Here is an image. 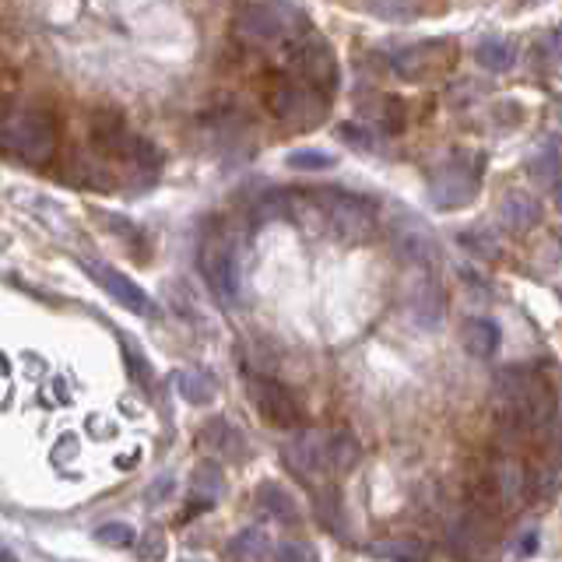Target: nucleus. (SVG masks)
Wrapping results in <instances>:
<instances>
[{"label": "nucleus", "mask_w": 562, "mask_h": 562, "mask_svg": "<svg viewBox=\"0 0 562 562\" xmlns=\"http://www.w3.org/2000/svg\"><path fill=\"white\" fill-rule=\"evenodd\" d=\"M232 32L243 46L250 50H274L285 53L296 39H303L310 32L306 15H299L292 4L285 0H274V4H250V8H239Z\"/></svg>", "instance_id": "obj_1"}, {"label": "nucleus", "mask_w": 562, "mask_h": 562, "mask_svg": "<svg viewBox=\"0 0 562 562\" xmlns=\"http://www.w3.org/2000/svg\"><path fill=\"white\" fill-rule=\"evenodd\" d=\"M0 152L25 166H46L57 152V123L46 106H22L0 116Z\"/></svg>", "instance_id": "obj_2"}, {"label": "nucleus", "mask_w": 562, "mask_h": 562, "mask_svg": "<svg viewBox=\"0 0 562 562\" xmlns=\"http://www.w3.org/2000/svg\"><path fill=\"white\" fill-rule=\"evenodd\" d=\"M320 222L327 225V232H334L345 243H362L376 232V208L366 197L355 194H320L317 197Z\"/></svg>", "instance_id": "obj_3"}, {"label": "nucleus", "mask_w": 562, "mask_h": 562, "mask_svg": "<svg viewBox=\"0 0 562 562\" xmlns=\"http://www.w3.org/2000/svg\"><path fill=\"white\" fill-rule=\"evenodd\" d=\"M281 57H285V67H289V78L303 81V85L317 88L324 95L334 92V85H338V60H334V50L320 36L306 32Z\"/></svg>", "instance_id": "obj_4"}, {"label": "nucleus", "mask_w": 562, "mask_h": 562, "mask_svg": "<svg viewBox=\"0 0 562 562\" xmlns=\"http://www.w3.org/2000/svg\"><path fill=\"white\" fill-rule=\"evenodd\" d=\"M478 180H482V162L471 159V155H454V159L443 162L433 173V180H429V197H433V204L443 211L464 208V204L475 201Z\"/></svg>", "instance_id": "obj_5"}, {"label": "nucleus", "mask_w": 562, "mask_h": 562, "mask_svg": "<svg viewBox=\"0 0 562 562\" xmlns=\"http://www.w3.org/2000/svg\"><path fill=\"white\" fill-rule=\"evenodd\" d=\"M267 106H271V113L278 116V120L292 123V127H313V123L324 116L327 95L303 85V81H296V78H281L278 85L271 88V95H267Z\"/></svg>", "instance_id": "obj_6"}, {"label": "nucleus", "mask_w": 562, "mask_h": 562, "mask_svg": "<svg viewBox=\"0 0 562 562\" xmlns=\"http://www.w3.org/2000/svg\"><path fill=\"white\" fill-rule=\"evenodd\" d=\"M246 390L253 397V408L260 411L267 426L281 429V433H292L303 422V408H299L296 394H292L285 383L271 380V376H250L246 380Z\"/></svg>", "instance_id": "obj_7"}, {"label": "nucleus", "mask_w": 562, "mask_h": 562, "mask_svg": "<svg viewBox=\"0 0 562 562\" xmlns=\"http://www.w3.org/2000/svg\"><path fill=\"white\" fill-rule=\"evenodd\" d=\"M492 545H496V520L482 517L468 506V510L454 513L447 520V548L464 562L489 559Z\"/></svg>", "instance_id": "obj_8"}, {"label": "nucleus", "mask_w": 562, "mask_h": 562, "mask_svg": "<svg viewBox=\"0 0 562 562\" xmlns=\"http://www.w3.org/2000/svg\"><path fill=\"white\" fill-rule=\"evenodd\" d=\"M482 482L506 513L517 510L527 499V492H531V475H527V464L517 457V450H496L485 464Z\"/></svg>", "instance_id": "obj_9"}, {"label": "nucleus", "mask_w": 562, "mask_h": 562, "mask_svg": "<svg viewBox=\"0 0 562 562\" xmlns=\"http://www.w3.org/2000/svg\"><path fill=\"white\" fill-rule=\"evenodd\" d=\"M197 260H201V271H204V278H208L211 289L232 303V299L239 296V274H236V257H232L229 239L218 236V232H211V236L201 243Z\"/></svg>", "instance_id": "obj_10"}, {"label": "nucleus", "mask_w": 562, "mask_h": 562, "mask_svg": "<svg viewBox=\"0 0 562 562\" xmlns=\"http://www.w3.org/2000/svg\"><path fill=\"white\" fill-rule=\"evenodd\" d=\"M285 461L306 482H320L331 471L327 464V433L320 429H299L289 443H285Z\"/></svg>", "instance_id": "obj_11"}, {"label": "nucleus", "mask_w": 562, "mask_h": 562, "mask_svg": "<svg viewBox=\"0 0 562 562\" xmlns=\"http://www.w3.org/2000/svg\"><path fill=\"white\" fill-rule=\"evenodd\" d=\"M404 310H408L411 324L422 327V331H436L447 317V296L436 285L433 278H415L408 281V292H404Z\"/></svg>", "instance_id": "obj_12"}, {"label": "nucleus", "mask_w": 562, "mask_h": 562, "mask_svg": "<svg viewBox=\"0 0 562 562\" xmlns=\"http://www.w3.org/2000/svg\"><path fill=\"white\" fill-rule=\"evenodd\" d=\"M85 271L92 274L95 281H99L102 289H106L109 296H113L116 303L123 306V310L141 313V317H148V313L155 310V303L145 296V289H141L137 281H130L127 274L116 271V267H102V264H92V260H85Z\"/></svg>", "instance_id": "obj_13"}, {"label": "nucleus", "mask_w": 562, "mask_h": 562, "mask_svg": "<svg viewBox=\"0 0 562 562\" xmlns=\"http://www.w3.org/2000/svg\"><path fill=\"white\" fill-rule=\"evenodd\" d=\"M201 440H204V447H208L211 454L229 457V461H243V457L250 454V443H246V436L232 426L229 418H211L208 426H204Z\"/></svg>", "instance_id": "obj_14"}, {"label": "nucleus", "mask_w": 562, "mask_h": 562, "mask_svg": "<svg viewBox=\"0 0 562 562\" xmlns=\"http://www.w3.org/2000/svg\"><path fill=\"white\" fill-rule=\"evenodd\" d=\"M499 341H503V334H499L496 320L471 317L468 324H464V348H468L475 359H492V355L499 352Z\"/></svg>", "instance_id": "obj_15"}, {"label": "nucleus", "mask_w": 562, "mask_h": 562, "mask_svg": "<svg viewBox=\"0 0 562 562\" xmlns=\"http://www.w3.org/2000/svg\"><path fill=\"white\" fill-rule=\"evenodd\" d=\"M387 562H429V545L415 534H394V538L376 541L373 548Z\"/></svg>", "instance_id": "obj_16"}, {"label": "nucleus", "mask_w": 562, "mask_h": 562, "mask_svg": "<svg viewBox=\"0 0 562 562\" xmlns=\"http://www.w3.org/2000/svg\"><path fill=\"white\" fill-rule=\"evenodd\" d=\"M394 246L397 253H401L408 264H418V267H426L429 260L436 257V243L429 239L426 229H418V225H408V229H397L394 236Z\"/></svg>", "instance_id": "obj_17"}, {"label": "nucleus", "mask_w": 562, "mask_h": 562, "mask_svg": "<svg viewBox=\"0 0 562 562\" xmlns=\"http://www.w3.org/2000/svg\"><path fill=\"white\" fill-rule=\"evenodd\" d=\"M499 218H503L506 229L527 232L534 222H538V201L527 197V194H520V190H513V194H506L503 204H499Z\"/></svg>", "instance_id": "obj_18"}, {"label": "nucleus", "mask_w": 562, "mask_h": 562, "mask_svg": "<svg viewBox=\"0 0 562 562\" xmlns=\"http://www.w3.org/2000/svg\"><path fill=\"white\" fill-rule=\"evenodd\" d=\"M190 496H194V506L187 510H208V506L218 503L222 496V468L218 464H201L190 478Z\"/></svg>", "instance_id": "obj_19"}, {"label": "nucleus", "mask_w": 562, "mask_h": 562, "mask_svg": "<svg viewBox=\"0 0 562 562\" xmlns=\"http://www.w3.org/2000/svg\"><path fill=\"white\" fill-rule=\"evenodd\" d=\"M257 506H260V513H271V517L281 520V524H296V520H299V503L289 496V492L281 489V485H274V482L260 485Z\"/></svg>", "instance_id": "obj_20"}, {"label": "nucleus", "mask_w": 562, "mask_h": 562, "mask_svg": "<svg viewBox=\"0 0 562 562\" xmlns=\"http://www.w3.org/2000/svg\"><path fill=\"white\" fill-rule=\"evenodd\" d=\"M359 457H362V450H359V440H355L352 433L338 429V433L327 436V464H331V471L345 475V471H352L355 464H359Z\"/></svg>", "instance_id": "obj_21"}, {"label": "nucleus", "mask_w": 562, "mask_h": 562, "mask_svg": "<svg viewBox=\"0 0 562 562\" xmlns=\"http://www.w3.org/2000/svg\"><path fill=\"white\" fill-rule=\"evenodd\" d=\"M176 387H180L183 401L190 404H211L215 401V380L204 369H180L176 373Z\"/></svg>", "instance_id": "obj_22"}, {"label": "nucleus", "mask_w": 562, "mask_h": 562, "mask_svg": "<svg viewBox=\"0 0 562 562\" xmlns=\"http://www.w3.org/2000/svg\"><path fill=\"white\" fill-rule=\"evenodd\" d=\"M475 57H478V64H482L485 71H496V74L510 71V67L517 64V50H513V43L496 39V36L482 39V43H478V50H475Z\"/></svg>", "instance_id": "obj_23"}, {"label": "nucleus", "mask_w": 562, "mask_h": 562, "mask_svg": "<svg viewBox=\"0 0 562 562\" xmlns=\"http://www.w3.org/2000/svg\"><path fill=\"white\" fill-rule=\"evenodd\" d=\"M232 552H236L239 559H246V562H271L274 541H271V534H267L264 527H250V531L236 534V541H232Z\"/></svg>", "instance_id": "obj_24"}, {"label": "nucleus", "mask_w": 562, "mask_h": 562, "mask_svg": "<svg viewBox=\"0 0 562 562\" xmlns=\"http://www.w3.org/2000/svg\"><path fill=\"white\" fill-rule=\"evenodd\" d=\"M362 8L380 18V22H394V25H408L418 18L415 0H362Z\"/></svg>", "instance_id": "obj_25"}, {"label": "nucleus", "mask_w": 562, "mask_h": 562, "mask_svg": "<svg viewBox=\"0 0 562 562\" xmlns=\"http://www.w3.org/2000/svg\"><path fill=\"white\" fill-rule=\"evenodd\" d=\"M559 169H562V152H559V145L555 141H545V145L534 152V159H531V176L538 183H552L555 176H559Z\"/></svg>", "instance_id": "obj_26"}, {"label": "nucleus", "mask_w": 562, "mask_h": 562, "mask_svg": "<svg viewBox=\"0 0 562 562\" xmlns=\"http://www.w3.org/2000/svg\"><path fill=\"white\" fill-rule=\"evenodd\" d=\"M95 541H102V545H109V548H130L137 541V534L130 524L113 520V524H102L99 531H95Z\"/></svg>", "instance_id": "obj_27"}, {"label": "nucleus", "mask_w": 562, "mask_h": 562, "mask_svg": "<svg viewBox=\"0 0 562 562\" xmlns=\"http://www.w3.org/2000/svg\"><path fill=\"white\" fill-rule=\"evenodd\" d=\"M310 559L313 555L303 541H274L271 562H310Z\"/></svg>", "instance_id": "obj_28"}, {"label": "nucleus", "mask_w": 562, "mask_h": 562, "mask_svg": "<svg viewBox=\"0 0 562 562\" xmlns=\"http://www.w3.org/2000/svg\"><path fill=\"white\" fill-rule=\"evenodd\" d=\"M289 166L292 169H331L334 159H331V155H324V152H292Z\"/></svg>", "instance_id": "obj_29"}, {"label": "nucleus", "mask_w": 562, "mask_h": 562, "mask_svg": "<svg viewBox=\"0 0 562 562\" xmlns=\"http://www.w3.org/2000/svg\"><path fill=\"white\" fill-rule=\"evenodd\" d=\"M134 548L141 552V559H162V555H166V541H162L159 531H152V534H145L141 541H134Z\"/></svg>", "instance_id": "obj_30"}, {"label": "nucleus", "mask_w": 562, "mask_h": 562, "mask_svg": "<svg viewBox=\"0 0 562 562\" xmlns=\"http://www.w3.org/2000/svg\"><path fill=\"white\" fill-rule=\"evenodd\" d=\"M464 246H471L478 257H496V253H499V243H496V239H489V236H464Z\"/></svg>", "instance_id": "obj_31"}, {"label": "nucleus", "mask_w": 562, "mask_h": 562, "mask_svg": "<svg viewBox=\"0 0 562 562\" xmlns=\"http://www.w3.org/2000/svg\"><path fill=\"white\" fill-rule=\"evenodd\" d=\"M173 496V478H155L152 489H148V503H159V499H169Z\"/></svg>", "instance_id": "obj_32"}, {"label": "nucleus", "mask_w": 562, "mask_h": 562, "mask_svg": "<svg viewBox=\"0 0 562 562\" xmlns=\"http://www.w3.org/2000/svg\"><path fill=\"white\" fill-rule=\"evenodd\" d=\"M341 137H348V141H352L355 148H369V145H373V137H369L366 130L352 127V123H345V127H341Z\"/></svg>", "instance_id": "obj_33"}, {"label": "nucleus", "mask_w": 562, "mask_h": 562, "mask_svg": "<svg viewBox=\"0 0 562 562\" xmlns=\"http://www.w3.org/2000/svg\"><path fill=\"white\" fill-rule=\"evenodd\" d=\"M534 548H538V531H527L524 538H520V545H517V552L520 555H531Z\"/></svg>", "instance_id": "obj_34"}, {"label": "nucleus", "mask_w": 562, "mask_h": 562, "mask_svg": "<svg viewBox=\"0 0 562 562\" xmlns=\"http://www.w3.org/2000/svg\"><path fill=\"white\" fill-rule=\"evenodd\" d=\"M548 46H552V53L562 60V29H555V32H552V39H548Z\"/></svg>", "instance_id": "obj_35"}, {"label": "nucleus", "mask_w": 562, "mask_h": 562, "mask_svg": "<svg viewBox=\"0 0 562 562\" xmlns=\"http://www.w3.org/2000/svg\"><path fill=\"white\" fill-rule=\"evenodd\" d=\"M555 208H559V215H562V187H559V194H555Z\"/></svg>", "instance_id": "obj_36"}, {"label": "nucleus", "mask_w": 562, "mask_h": 562, "mask_svg": "<svg viewBox=\"0 0 562 562\" xmlns=\"http://www.w3.org/2000/svg\"><path fill=\"white\" fill-rule=\"evenodd\" d=\"M0 116H4V88H0Z\"/></svg>", "instance_id": "obj_37"}, {"label": "nucleus", "mask_w": 562, "mask_h": 562, "mask_svg": "<svg viewBox=\"0 0 562 562\" xmlns=\"http://www.w3.org/2000/svg\"><path fill=\"white\" fill-rule=\"evenodd\" d=\"M559 120H562V102H559Z\"/></svg>", "instance_id": "obj_38"}]
</instances>
